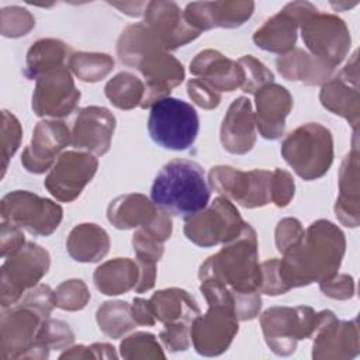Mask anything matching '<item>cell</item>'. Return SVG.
Listing matches in <instances>:
<instances>
[{"mask_svg": "<svg viewBox=\"0 0 360 360\" xmlns=\"http://www.w3.org/2000/svg\"><path fill=\"white\" fill-rule=\"evenodd\" d=\"M245 225L236 207L226 197L219 195L210 207L186 217L184 235L201 248H211L233 240L242 233Z\"/></svg>", "mask_w": 360, "mask_h": 360, "instance_id": "ba28073f", "label": "cell"}, {"mask_svg": "<svg viewBox=\"0 0 360 360\" xmlns=\"http://www.w3.org/2000/svg\"><path fill=\"white\" fill-rule=\"evenodd\" d=\"M256 120L248 97H238L229 105L221 125V143L231 153L243 155L256 142Z\"/></svg>", "mask_w": 360, "mask_h": 360, "instance_id": "d4e9b609", "label": "cell"}, {"mask_svg": "<svg viewBox=\"0 0 360 360\" xmlns=\"http://www.w3.org/2000/svg\"><path fill=\"white\" fill-rule=\"evenodd\" d=\"M75 340L70 326L62 321L45 318L39 326L37 343L46 349H65Z\"/></svg>", "mask_w": 360, "mask_h": 360, "instance_id": "74e56055", "label": "cell"}, {"mask_svg": "<svg viewBox=\"0 0 360 360\" xmlns=\"http://www.w3.org/2000/svg\"><path fill=\"white\" fill-rule=\"evenodd\" d=\"M104 93L117 108L131 110L141 105L145 94V83L129 72H121L105 84Z\"/></svg>", "mask_w": 360, "mask_h": 360, "instance_id": "836d02e7", "label": "cell"}, {"mask_svg": "<svg viewBox=\"0 0 360 360\" xmlns=\"http://www.w3.org/2000/svg\"><path fill=\"white\" fill-rule=\"evenodd\" d=\"M44 318L34 309L15 304L4 308L0 325L1 359H24L37 345V336Z\"/></svg>", "mask_w": 360, "mask_h": 360, "instance_id": "2e32d148", "label": "cell"}, {"mask_svg": "<svg viewBox=\"0 0 360 360\" xmlns=\"http://www.w3.org/2000/svg\"><path fill=\"white\" fill-rule=\"evenodd\" d=\"M69 68L83 82H98L114 69V59L107 53L75 52L69 56Z\"/></svg>", "mask_w": 360, "mask_h": 360, "instance_id": "d590c367", "label": "cell"}, {"mask_svg": "<svg viewBox=\"0 0 360 360\" xmlns=\"http://www.w3.org/2000/svg\"><path fill=\"white\" fill-rule=\"evenodd\" d=\"M319 321L321 312L311 307H273L260 316L264 340L278 356H290L298 340L312 338Z\"/></svg>", "mask_w": 360, "mask_h": 360, "instance_id": "8992f818", "label": "cell"}, {"mask_svg": "<svg viewBox=\"0 0 360 360\" xmlns=\"http://www.w3.org/2000/svg\"><path fill=\"white\" fill-rule=\"evenodd\" d=\"M255 10L253 1H204L190 3L184 18L195 30L205 31L214 27L235 28L250 18Z\"/></svg>", "mask_w": 360, "mask_h": 360, "instance_id": "603a6c76", "label": "cell"}, {"mask_svg": "<svg viewBox=\"0 0 360 360\" xmlns=\"http://www.w3.org/2000/svg\"><path fill=\"white\" fill-rule=\"evenodd\" d=\"M316 10L308 1L288 3L280 13L264 21L253 34L255 44L269 52L285 53L291 51L297 41L300 22Z\"/></svg>", "mask_w": 360, "mask_h": 360, "instance_id": "ac0fdd59", "label": "cell"}, {"mask_svg": "<svg viewBox=\"0 0 360 360\" xmlns=\"http://www.w3.org/2000/svg\"><path fill=\"white\" fill-rule=\"evenodd\" d=\"M18 304L34 309L44 319L49 318V314L52 312L53 307H56L55 291H52L51 287L46 284H37L22 295Z\"/></svg>", "mask_w": 360, "mask_h": 360, "instance_id": "7bdbcfd3", "label": "cell"}, {"mask_svg": "<svg viewBox=\"0 0 360 360\" xmlns=\"http://www.w3.org/2000/svg\"><path fill=\"white\" fill-rule=\"evenodd\" d=\"M312 338V359H352L359 353L357 319L339 321L329 309L321 311Z\"/></svg>", "mask_w": 360, "mask_h": 360, "instance_id": "e0dca14e", "label": "cell"}, {"mask_svg": "<svg viewBox=\"0 0 360 360\" xmlns=\"http://www.w3.org/2000/svg\"><path fill=\"white\" fill-rule=\"evenodd\" d=\"M238 318L232 305L208 304L204 315H197L190 325V339L198 354L224 353L238 333Z\"/></svg>", "mask_w": 360, "mask_h": 360, "instance_id": "7c38bea8", "label": "cell"}, {"mask_svg": "<svg viewBox=\"0 0 360 360\" xmlns=\"http://www.w3.org/2000/svg\"><path fill=\"white\" fill-rule=\"evenodd\" d=\"M22 128L20 121L7 110L1 111V177L7 170L8 160L17 152L21 142Z\"/></svg>", "mask_w": 360, "mask_h": 360, "instance_id": "b9f144b4", "label": "cell"}, {"mask_svg": "<svg viewBox=\"0 0 360 360\" xmlns=\"http://www.w3.org/2000/svg\"><path fill=\"white\" fill-rule=\"evenodd\" d=\"M135 68L145 77V94L141 108L152 107L156 101L169 97L170 90L184 79L183 65L165 48H155L145 53Z\"/></svg>", "mask_w": 360, "mask_h": 360, "instance_id": "9a60e30c", "label": "cell"}, {"mask_svg": "<svg viewBox=\"0 0 360 360\" xmlns=\"http://www.w3.org/2000/svg\"><path fill=\"white\" fill-rule=\"evenodd\" d=\"M70 143L69 128L62 121L45 120L37 124L31 143L24 149L21 163L25 170L41 174L56 162V155Z\"/></svg>", "mask_w": 360, "mask_h": 360, "instance_id": "d6986e66", "label": "cell"}, {"mask_svg": "<svg viewBox=\"0 0 360 360\" xmlns=\"http://www.w3.org/2000/svg\"><path fill=\"white\" fill-rule=\"evenodd\" d=\"M345 248V235L335 224L326 219L312 222L302 240L278 262L284 285L291 290L333 277L340 267Z\"/></svg>", "mask_w": 360, "mask_h": 360, "instance_id": "6da1fadb", "label": "cell"}, {"mask_svg": "<svg viewBox=\"0 0 360 360\" xmlns=\"http://www.w3.org/2000/svg\"><path fill=\"white\" fill-rule=\"evenodd\" d=\"M256 127L266 139H277L283 135L285 117L292 108V97L280 84L269 83L255 93Z\"/></svg>", "mask_w": 360, "mask_h": 360, "instance_id": "cb8c5ba5", "label": "cell"}, {"mask_svg": "<svg viewBox=\"0 0 360 360\" xmlns=\"http://www.w3.org/2000/svg\"><path fill=\"white\" fill-rule=\"evenodd\" d=\"M49 264V253L32 242H27L17 253L6 257L0 278L1 308L18 304L22 295L48 273Z\"/></svg>", "mask_w": 360, "mask_h": 360, "instance_id": "52a82bcc", "label": "cell"}, {"mask_svg": "<svg viewBox=\"0 0 360 360\" xmlns=\"http://www.w3.org/2000/svg\"><path fill=\"white\" fill-rule=\"evenodd\" d=\"M131 312L138 325L145 326H153L156 322V318L152 312L149 300L145 298H134V302L131 305Z\"/></svg>", "mask_w": 360, "mask_h": 360, "instance_id": "f5cc1de1", "label": "cell"}, {"mask_svg": "<svg viewBox=\"0 0 360 360\" xmlns=\"http://www.w3.org/2000/svg\"><path fill=\"white\" fill-rule=\"evenodd\" d=\"M90 300L87 285L82 280H68L55 290V304L65 311L83 309Z\"/></svg>", "mask_w": 360, "mask_h": 360, "instance_id": "f35d334b", "label": "cell"}, {"mask_svg": "<svg viewBox=\"0 0 360 360\" xmlns=\"http://www.w3.org/2000/svg\"><path fill=\"white\" fill-rule=\"evenodd\" d=\"M160 208L143 194H125L110 202L107 218L118 229L145 228L153 222Z\"/></svg>", "mask_w": 360, "mask_h": 360, "instance_id": "83f0119b", "label": "cell"}, {"mask_svg": "<svg viewBox=\"0 0 360 360\" xmlns=\"http://www.w3.org/2000/svg\"><path fill=\"white\" fill-rule=\"evenodd\" d=\"M357 53L340 70V73L322 86L319 98L322 105L336 115L346 118L357 131L359 124V90H357Z\"/></svg>", "mask_w": 360, "mask_h": 360, "instance_id": "7402d4cb", "label": "cell"}, {"mask_svg": "<svg viewBox=\"0 0 360 360\" xmlns=\"http://www.w3.org/2000/svg\"><path fill=\"white\" fill-rule=\"evenodd\" d=\"M257 259L256 232L246 224L238 238L225 243L218 253L200 266L198 277L201 281H219L235 292L259 291L262 271Z\"/></svg>", "mask_w": 360, "mask_h": 360, "instance_id": "3957f363", "label": "cell"}, {"mask_svg": "<svg viewBox=\"0 0 360 360\" xmlns=\"http://www.w3.org/2000/svg\"><path fill=\"white\" fill-rule=\"evenodd\" d=\"M35 27L32 14L18 6L6 7L1 10V35L18 38L27 35Z\"/></svg>", "mask_w": 360, "mask_h": 360, "instance_id": "ab89813d", "label": "cell"}, {"mask_svg": "<svg viewBox=\"0 0 360 360\" xmlns=\"http://www.w3.org/2000/svg\"><path fill=\"white\" fill-rule=\"evenodd\" d=\"M24 245H25V240H24V233L21 232V228L10 222L1 221V233H0L1 257L6 259L17 253Z\"/></svg>", "mask_w": 360, "mask_h": 360, "instance_id": "816d5d0a", "label": "cell"}, {"mask_svg": "<svg viewBox=\"0 0 360 360\" xmlns=\"http://www.w3.org/2000/svg\"><path fill=\"white\" fill-rule=\"evenodd\" d=\"M97 323L100 330L112 339L121 338L138 325L132 316L131 305L124 301L104 302L97 311Z\"/></svg>", "mask_w": 360, "mask_h": 360, "instance_id": "e575fe53", "label": "cell"}, {"mask_svg": "<svg viewBox=\"0 0 360 360\" xmlns=\"http://www.w3.org/2000/svg\"><path fill=\"white\" fill-rule=\"evenodd\" d=\"M124 359H165V353L152 333L136 332L127 336L120 345Z\"/></svg>", "mask_w": 360, "mask_h": 360, "instance_id": "8d00e7d4", "label": "cell"}, {"mask_svg": "<svg viewBox=\"0 0 360 360\" xmlns=\"http://www.w3.org/2000/svg\"><path fill=\"white\" fill-rule=\"evenodd\" d=\"M319 287L322 292L335 300H347L354 294V281L349 274H335L333 277L321 281Z\"/></svg>", "mask_w": 360, "mask_h": 360, "instance_id": "f907efd6", "label": "cell"}, {"mask_svg": "<svg viewBox=\"0 0 360 360\" xmlns=\"http://www.w3.org/2000/svg\"><path fill=\"white\" fill-rule=\"evenodd\" d=\"M139 274L141 270L136 260L117 257L98 266L93 278L98 291L107 295H118L135 290Z\"/></svg>", "mask_w": 360, "mask_h": 360, "instance_id": "f546056e", "label": "cell"}, {"mask_svg": "<svg viewBox=\"0 0 360 360\" xmlns=\"http://www.w3.org/2000/svg\"><path fill=\"white\" fill-rule=\"evenodd\" d=\"M143 14V22L158 35L166 51L184 46L201 34L186 21L184 13L173 1H149Z\"/></svg>", "mask_w": 360, "mask_h": 360, "instance_id": "44dd1931", "label": "cell"}, {"mask_svg": "<svg viewBox=\"0 0 360 360\" xmlns=\"http://www.w3.org/2000/svg\"><path fill=\"white\" fill-rule=\"evenodd\" d=\"M190 322L176 321L165 323V329L159 338L169 352H183L190 346Z\"/></svg>", "mask_w": 360, "mask_h": 360, "instance_id": "ee69618b", "label": "cell"}, {"mask_svg": "<svg viewBox=\"0 0 360 360\" xmlns=\"http://www.w3.org/2000/svg\"><path fill=\"white\" fill-rule=\"evenodd\" d=\"M66 248L76 262L94 263L108 253L110 238L108 233L96 224H80L70 231Z\"/></svg>", "mask_w": 360, "mask_h": 360, "instance_id": "4dcf8cb0", "label": "cell"}, {"mask_svg": "<svg viewBox=\"0 0 360 360\" xmlns=\"http://www.w3.org/2000/svg\"><path fill=\"white\" fill-rule=\"evenodd\" d=\"M1 221L25 229L35 236L51 235L60 224L63 210L49 198L15 190L1 198Z\"/></svg>", "mask_w": 360, "mask_h": 360, "instance_id": "9c48e42d", "label": "cell"}, {"mask_svg": "<svg viewBox=\"0 0 360 360\" xmlns=\"http://www.w3.org/2000/svg\"><path fill=\"white\" fill-rule=\"evenodd\" d=\"M114 129L115 117L110 110L98 105L86 107L79 111L75 120L70 145L93 155H104L110 149Z\"/></svg>", "mask_w": 360, "mask_h": 360, "instance_id": "ffe728a7", "label": "cell"}, {"mask_svg": "<svg viewBox=\"0 0 360 360\" xmlns=\"http://www.w3.org/2000/svg\"><path fill=\"white\" fill-rule=\"evenodd\" d=\"M80 100L68 66L51 70L37 79L32 93V110L38 117L60 118L70 115Z\"/></svg>", "mask_w": 360, "mask_h": 360, "instance_id": "5bb4252c", "label": "cell"}, {"mask_svg": "<svg viewBox=\"0 0 360 360\" xmlns=\"http://www.w3.org/2000/svg\"><path fill=\"white\" fill-rule=\"evenodd\" d=\"M97 167L98 160L90 152H63L51 167L44 186L56 200L70 202L91 181Z\"/></svg>", "mask_w": 360, "mask_h": 360, "instance_id": "4fadbf2b", "label": "cell"}, {"mask_svg": "<svg viewBox=\"0 0 360 360\" xmlns=\"http://www.w3.org/2000/svg\"><path fill=\"white\" fill-rule=\"evenodd\" d=\"M238 63L243 70V84L240 89L245 93L255 94L259 89L271 83L274 79L273 72L269 70L260 60H257L252 55L242 56Z\"/></svg>", "mask_w": 360, "mask_h": 360, "instance_id": "60d3db41", "label": "cell"}, {"mask_svg": "<svg viewBox=\"0 0 360 360\" xmlns=\"http://www.w3.org/2000/svg\"><path fill=\"white\" fill-rule=\"evenodd\" d=\"M294 179L291 174L283 169H276L271 174V202L277 207H285L290 204L291 198L294 197Z\"/></svg>", "mask_w": 360, "mask_h": 360, "instance_id": "7dc6e473", "label": "cell"}, {"mask_svg": "<svg viewBox=\"0 0 360 360\" xmlns=\"http://www.w3.org/2000/svg\"><path fill=\"white\" fill-rule=\"evenodd\" d=\"M70 53L69 46L53 38L39 39L27 52V62L24 75L28 79H38L42 75L55 70L58 68L66 66V59Z\"/></svg>", "mask_w": 360, "mask_h": 360, "instance_id": "d6a6232c", "label": "cell"}, {"mask_svg": "<svg viewBox=\"0 0 360 360\" xmlns=\"http://www.w3.org/2000/svg\"><path fill=\"white\" fill-rule=\"evenodd\" d=\"M190 72L218 93L233 91L243 84L240 65L214 49L197 53L190 62Z\"/></svg>", "mask_w": 360, "mask_h": 360, "instance_id": "484cf974", "label": "cell"}, {"mask_svg": "<svg viewBox=\"0 0 360 360\" xmlns=\"http://www.w3.org/2000/svg\"><path fill=\"white\" fill-rule=\"evenodd\" d=\"M335 214L346 226L354 228L359 225V153L356 143L340 166Z\"/></svg>", "mask_w": 360, "mask_h": 360, "instance_id": "4316f807", "label": "cell"}, {"mask_svg": "<svg viewBox=\"0 0 360 360\" xmlns=\"http://www.w3.org/2000/svg\"><path fill=\"white\" fill-rule=\"evenodd\" d=\"M301 35L311 55L335 69L347 55L350 32L343 20L315 10L301 22Z\"/></svg>", "mask_w": 360, "mask_h": 360, "instance_id": "30bf717a", "label": "cell"}, {"mask_svg": "<svg viewBox=\"0 0 360 360\" xmlns=\"http://www.w3.org/2000/svg\"><path fill=\"white\" fill-rule=\"evenodd\" d=\"M149 304L156 321L170 323L176 321H191L200 315L197 301L181 288H166L156 291L150 298Z\"/></svg>", "mask_w": 360, "mask_h": 360, "instance_id": "1f68e13d", "label": "cell"}, {"mask_svg": "<svg viewBox=\"0 0 360 360\" xmlns=\"http://www.w3.org/2000/svg\"><path fill=\"white\" fill-rule=\"evenodd\" d=\"M278 262L280 259H270L260 264L262 271V281L259 291L267 295H278L288 291L284 285L280 273H278Z\"/></svg>", "mask_w": 360, "mask_h": 360, "instance_id": "c3c4849f", "label": "cell"}, {"mask_svg": "<svg viewBox=\"0 0 360 360\" xmlns=\"http://www.w3.org/2000/svg\"><path fill=\"white\" fill-rule=\"evenodd\" d=\"M210 195L202 167L186 159L166 163L150 187L153 204L172 215L190 217L200 212L208 205Z\"/></svg>", "mask_w": 360, "mask_h": 360, "instance_id": "7a4b0ae2", "label": "cell"}, {"mask_svg": "<svg viewBox=\"0 0 360 360\" xmlns=\"http://www.w3.org/2000/svg\"><path fill=\"white\" fill-rule=\"evenodd\" d=\"M187 93H188V97L197 105H200L201 108H205V110H212V108L218 107V104L221 101V94L197 77L188 80Z\"/></svg>", "mask_w": 360, "mask_h": 360, "instance_id": "681fc988", "label": "cell"}, {"mask_svg": "<svg viewBox=\"0 0 360 360\" xmlns=\"http://www.w3.org/2000/svg\"><path fill=\"white\" fill-rule=\"evenodd\" d=\"M281 156L304 180L322 177L333 162V139L318 122L302 124L281 143Z\"/></svg>", "mask_w": 360, "mask_h": 360, "instance_id": "277c9868", "label": "cell"}, {"mask_svg": "<svg viewBox=\"0 0 360 360\" xmlns=\"http://www.w3.org/2000/svg\"><path fill=\"white\" fill-rule=\"evenodd\" d=\"M198 129V114L184 100L169 96L150 107L148 131L152 141L165 149H188L194 143Z\"/></svg>", "mask_w": 360, "mask_h": 360, "instance_id": "5b68a950", "label": "cell"}, {"mask_svg": "<svg viewBox=\"0 0 360 360\" xmlns=\"http://www.w3.org/2000/svg\"><path fill=\"white\" fill-rule=\"evenodd\" d=\"M110 4L120 8L122 13H125L128 15L136 17L145 11V7L148 3H124V4L122 3H110Z\"/></svg>", "mask_w": 360, "mask_h": 360, "instance_id": "db71d44e", "label": "cell"}, {"mask_svg": "<svg viewBox=\"0 0 360 360\" xmlns=\"http://www.w3.org/2000/svg\"><path fill=\"white\" fill-rule=\"evenodd\" d=\"M273 172H242L231 166H215L210 170L211 187L245 208H257L271 201L270 184Z\"/></svg>", "mask_w": 360, "mask_h": 360, "instance_id": "8fae6325", "label": "cell"}, {"mask_svg": "<svg viewBox=\"0 0 360 360\" xmlns=\"http://www.w3.org/2000/svg\"><path fill=\"white\" fill-rule=\"evenodd\" d=\"M132 246L136 255V260L156 264L163 255V242L146 233L143 229H138L132 238Z\"/></svg>", "mask_w": 360, "mask_h": 360, "instance_id": "bcb514c9", "label": "cell"}, {"mask_svg": "<svg viewBox=\"0 0 360 360\" xmlns=\"http://www.w3.org/2000/svg\"><path fill=\"white\" fill-rule=\"evenodd\" d=\"M276 65L283 77L305 84H325L333 72L332 68L300 48H292L280 55Z\"/></svg>", "mask_w": 360, "mask_h": 360, "instance_id": "f1b7e54d", "label": "cell"}, {"mask_svg": "<svg viewBox=\"0 0 360 360\" xmlns=\"http://www.w3.org/2000/svg\"><path fill=\"white\" fill-rule=\"evenodd\" d=\"M304 228L295 218H284L277 224L276 228V246L280 253H287L295 248L304 238Z\"/></svg>", "mask_w": 360, "mask_h": 360, "instance_id": "f6af8a7d", "label": "cell"}]
</instances>
